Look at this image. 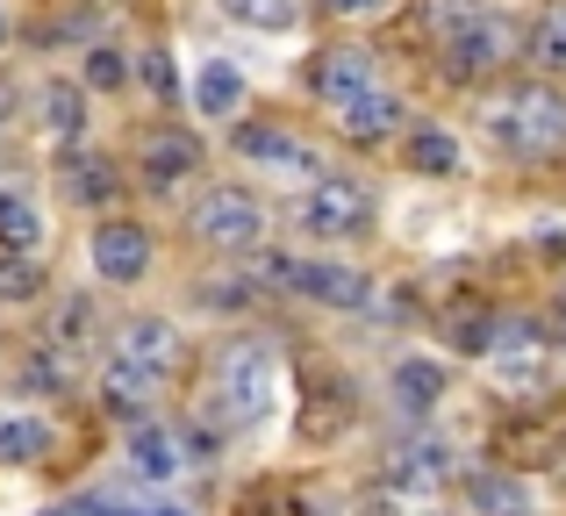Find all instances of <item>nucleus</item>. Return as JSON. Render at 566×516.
I'll return each mask as SVG.
<instances>
[{
  "instance_id": "f257e3e1",
  "label": "nucleus",
  "mask_w": 566,
  "mask_h": 516,
  "mask_svg": "<svg viewBox=\"0 0 566 516\" xmlns=\"http://www.w3.org/2000/svg\"><path fill=\"white\" fill-rule=\"evenodd\" d=\"M280 402V359L273 345H259V337H237V345L216 351V373H208V417L222 423V431H251V423H265V409Z\"/></svg>"
},
{
  "instance_id": "f03ea898",
  "label": "nucleus",
  "mask_w": 566,
  "mask_h": 516,
  "mask_svg": "<svg viewBox=\"0 0 566 516\" xmlns=\"http://www.w3.org/2000/svg\"><path fill=\"white\" fill-rule=\"evenodd\" d=\"M488 129H495V144H510L524 158H553V151H566V94H553V86H510V101L488 115Z\"/></svg>"
},
{
  "instance_id": "7ed1b4c3",
  "label": "nucleus",
  "mask_w": 566,
  "mask_h": 516,
  "mask_svg": "<svg viewBox=\"0 0 566 516\" xmlns=\"http://www.w3.org/2000/svg\"><path fill=\"white\" fill-rule=\"evenodd\" d=\"M265 230V209L251 194H237V187H216V194L193 201V238L201 244H222V252H251Z\"/></svg>"
},
{
  "instance_id": "20e7f679",
  "label": "nucleus",
  "mask_w": 566,
  "mask_h": 516,
  "mask_svg": "<svg viewBox=\"0 0 566 516\" xmlns=\"http://www.w3.org/2000/svg\"><path fill=\"white\" fill-rule=\"evenodd\" d=\"M502 57H510V29H502L495 14H467V22L444 36V72H452V80H481Z\"/></svg>"
},
{
  "instance_id": "39448f33",
  "label": "nucleus",
  "mask_w": 566,
  "mask_h": 516,
  "mask_svg": "<svg viewBox=\"0 0 566 516\" xmlns=\"http://www.w3.org/2000/svg\"><path fill=\"white\" fill-rule=\"evenodd\" d=\"M115 366H129V373H144L158 388V380L180 366V330H172V323H158V316L123 323V337H115Z\"/></svg>"
},
{
  "instance_id": "423d86ee",
  "label": "nucleus",
  "mask_w": 566,
  "mask_h": 516,
  "mask_svg": "<svg viewBox=\"0 0 566 516\" xmlns=\"http://www.w3.org/2000/svg\"><path fill=\"white\" fill-rule=\"evenodd\" d=\"M302 223L316 230V238H352V230L374 223V194H366L359 180H323L316 194L302 201Z\"/></svg>"
},
{
  "instance_id": "0eeeda50",
  "label": "nucleus",
  "mask_w": 566,
  "mask_h": 516,
  "mask_svg": "<svg viewBox=\"0 0 566 516\" xmlns=\"http://www.w3.org/2000/svg\"><path fill=\"white\" fill-rule=\"evenodd\" d=\"M94 265H101V280L129 287V280H144V265H151V238H144L137 223H101L94 230Z\"/></svg>"
},
{
  "instance_id": "6e6552de",
  "label": "nucleus",
  "mask_w": 566,
  "mask_h": 516,
  "mask_svg": "<svg viewBox=\"0 0 566 516\" xmlns=\"http://www.w3.org/2000/svg\"><path fill=\"white\" fill-rule=\"evenodd\" d=\"M308 80H316V94L331 101V108H345L352 94H366V86H374V57H366L359 43H345V51H323Z\"/></svg>"
},
{
  "instance_id": "1a4fd4ad",
  "label": "nucleus",
  "mask_w": 566,
  "mask_h": 516,
  "mask_svg": "<svg viewBox=\"0 0 566 516\" xmlns=\"http://www.w3.org/2000/svg\"><path fill=\"white\" fill-rule=\"evenodd\" d=\"M193 166H201V144H193L187 129H158V137L144 144V187H158V194L180 187Z\"/></svg>"
},
{
  "instance_id": "9d476101",
  "label": "nucleus",
  "mask_w": 566,
  "mask_h": 516,
  "mask_svg": "<svg viewBox=\"0 0 566 516\" xmlns=\"http://www.w3.org/2000/svg\"><path fill=\"white\" fill-rule=\"evenodd\" d=\"M129 460H137L144 481H172L187 466V445H180V431H166V423H137V431H129Z\"/></svg>"
},
{
  "instance_id": "9b49d317",
  "label": "nucleus",
  "mask_w": 566,
  "mask_h": 516,
  "mask_svg": "<svg viewBox=\"0 0 566 516\" xmlns=\"http://www.w3.org/2000/svg\"><path fill=\"white\" fill-rule=\"evenodd\" d=\"M294 287L316 294V302H337V308H366V302H374L366 280L352 273V265H308V259H294Z\"/></svg>"
},
{
  "instance_id": "f8f14e48",
  "label": "nucleus",
  "mask_w": 566,
  "mask_h": 516,
  "mask_svg": "<svg viewBox=\"0 0 566 516\" xmlns=\"http://www.w3.org/2000/svg\"><path fill=\"white\" fill-rule=\"evenodd\" d=\"M444 481H452V452L438 438H416L395 452V488H444Z\"/></svg>"
},
{
  "instance_id": "ddd939ff",
  "label": "nucleus",
  "mask_w": 566,
  "mask_h": 516,
  "mask_svg": "<svg viewBox=\"0 0 566 516\" xmlns=\"http://www.w3.org/2000/svg\"><path fill=\"white\" fill-rule=\"evenodd\" d=\"M438 394H444V373L430 359H401L395 366V409H401V417H430Z\"/></svg>"
},
{
  "instance_id": "4468645a",
  "label": "nucleus",
  "mask_w": 566,
  "mask_h": 516,
  "mask_svg": "<svg viewBox=\"0 0 566 516\" xmlns=\"http://www.w3.org/2000/svg\"><path fill=\"white\" fill-rule=\"evenodd\" d=\"M559 445H566L559 423H510V431H502V460H516V466H545V460H559Z\"/></svg>"
},
{
  "instance_id": "2eb2a0df",
  "label": "nucleus",
  "mask_w": 566,
  "mask_h": 516,
  "mask_svg": "<svg viewBox=\"0 0 566 516\" xmlns=\"http://www.w3.org/2000/svg\"><path fill=\"white\" fill-rule=\"evenodd\" d=\"M337 123H345V137H387V129L401 123V108H395V94H352L345 108H337Z\"/></svg>"
},
{
  "instance_id": "dca6fc26",
  "label": "nucleus",
  "mask_w": 566,
  "mask_h": 516,
  "mask_svg": "<svg viewBox=\"0 0 566 516\" xmlns=\"http://www.w3.org/2000/svg\"><path fill=\"white\" fill-rule=\"evenodd\" d=\"M43 238V215L22 187H0V252H29Z\"/></svg>"
},
{
  "instance_id": "f3484780",
  "label": "nucleus",
  "mask_w": 566,
  "mask_h": 516,
  "mask_svg": "<svg viewBox=\"0 0 566 516\" xmlns=\"http://www.w3.org/2000/svg\"><path fill=\"white\" fill-rule=\"evenodd\" d=\"M237 144H244L251 158H265V166H287V172H316V158H308V144H294L287 129H237Z\"/></svg>"
},
{
  "instance_id": "a211bd4d",
  "label": "nucleus",
  "mask_w": 566,
  "mask_h": 516,
  "mask_svg": "<svg viewBox=\"0 0 566 516\" xmlns=\"http://www.w3.org/2000/svg\"><path fill=\"white\" fill-rule=\"evenodd\" d=\"M51 452V423L43 417H0V466H29Z\"/></svg>"
},
{
  "instance_id": "6ab92c4d",
  "label": "nucleus",
  "mask_w": 566,
  "mask_h": 516,
  "mask_svg": "<svg viewBox=\"0 0 566 516\" xmlns=\"http://www.w3.org/2000/svg\"><path fill=\"white\" fill-rule=\"evenodd\" d=\"M193 101H201V115H230L237 101H244V72L222 65V57H208V65H201V86H193Z\"/></svg>"
},
{
  "instance_id": "aec40b11",
  "label": "nucleus",
  "mask_w": 566,
  "mask_h": 516,
  "mask_svg": "<svg viewBox=\"0 0 566 516\" xmlns=\"http://www.w3.org/2000/svg\"><path fill=\"white\" fill-rule=\"evenodd\" d=\"M467 495H473V509H488V516H524L531 509L524 481H510V474H473Z\"/></svg>"
},
{
  "instance_id": "412c9836",
  "label": "nucleus",
  "mask_w": 566,
  "mask_h": 516,
  "mask_svg": "<svg viewBox=\"0 0 566 516\" xmlns=\"http://www.w3.org/2000/svg\"><path fill=\"white\" fill-rule=\"evenodd\" d=\"M444 337H452V351H473V359H481V351H495V316H488V308H452V316H444Z\"/></svg>"
},
{
  "instance_id": "4be33fe9",
  "label": "nucleus",
  "mask_w": 566,
  "mask_h": 516,
  "mask_svg": "<svg viewBox=\"0 0 566 516\" xmlns=\"http://www.w3.org/2000/svg\"><path fill=\"white\" fill-rule=\"evenodd\" d=\"M409 166H416V172H438V180H444V172H459V144L444 137V129H416Z\"/></svg>"
},
{
  "instance_id": "5701e85b",
  "label": "nucleus",
  "mask_w": 566,
  "mask_h": 516,
  "mask_svg": "<svg viewBox=\"0 0 566 516\" xmlns=\"http://www.w3.org/2000/svg\"><path fill=\"white\" fill-rule=\"evenodd\" d=\"M80 123H86L80 94H72V86H51V94H43V129H51L57 144H72V137H80Z\"/></svg>"
},
{
  "instance_id": "b1692460",
  "label": "nucleus",
  "mask_w": 566,
  "mask_h": 516,
  "mask_svg": "<svg viewBox=\"0 0 566 516\" xmlns=\"http://www.w3.org/2000/svg\"><path fill=\"white\" fill-rule=\"evenodd\" d=\"M244 29H287L294 22V0H222Z\"/></svg>"
},
{
  "instance_id": "393cba45",
  "label": "nucleus",
  "mask_w": 566,
  "mask_h": 516,
  "mask_svg": "<svg viewBox=\"0 0 566 516\" xmlns=\"http://www.w3.org/2000/svg\"><path fill=\"white\" fill-rule=\"evenodd\" d=\"M101 394H108V409H123V417H129V409H137L144 394H151V380H144V373H129V366H115V359H108V380H101Z\"/></svg>"
},
{
  "instance_id": "a878e982",
  "label": "nucleus",
  "mask_w": 566,
  "mask_h": 516,
  "mask_svg": "<svg viewBox=\"0 0 566 516\" xmlns=\"http://www.w3.org/2000/svg\"><path fill=\"white\" fill-rule=\"evenodd\" d=\"M531 65H545V72H566V22L553 14V22H538L531 29Z\"/></svg>"
},
{
  "instance_id": "bb28decb",
  "label": "nucleus",
  "mask_w": 566,
  "mask_h": 516,
  "mask_svg": "<svg viewBox=\"0 0 566 516\" xmlns=\"http://www.w3.org/2000/svg\"><path fill=\"white\" fill-rule=\"evenodd\" d=\"M123 80H129V57L108 51V43H94V51H86V86H123Z\"/></svg>"
},
{
  "instance_id": "cd10ccee",
  "label": "nucleus",
  "mask_w": 566,
  "mask_h": 516,
  "mask_svg": "<svg viewBox=\"0 0 566 516\" xmlns=\"http://www.w3.org/2000/svg\"><path fill=\"white\" fill-rule=\"evenodd\" d=\"M108 187H115V172L101 166V158H72V194L94 201V194H108Z\"/></svg>"
},
{
  "instance_id": "c85d7f7f",
  "label": "nucleus",
  "mask_w": 566,
  "mask_h": 516,
  "mask_svg": "<svg viewBox=\"0 0 566 516\" xmlns=\"http://www.w3.org/2000/svg\"><path fill=\"white\" fill-rule=\"evenodd\" d=\"M0 294H8V302H29V294H36V265L29 259H0Z\"/></svg>"
},
{
  "instance_id": "c756f323",
  "label": "nucleus",
  "mask_w": 566,
  "mask_h": 516,
  "mask_svg": "<svg viewBox=\"0 0 566 516\" xmlns=\"http://www.w3.org/2000/svg\"><path fill=\"white\" fill-rule=\"evenodd\" d=\"M144 80H151V94H158V101H172V94H180V72H172V57H166V51H151V57H144Z\"/></svg>"
},
{
  "instance_id": "7c9ffc66",
  "label": "nucleus",
  "mask_w": 566,
  "mask_h": 516,
  "mask_svg": "<svg viewBox=\"0 0 566 516\" xmlns=\"http://www.w3.org/2000/svg\"><path fill=\"white\" fill-rule=\"evenodd\" d=\"M331 8H337V14H374L380 0H331Z\"/></svg>"
},
{
  "instance_id": "2f4dec72",
  "label": "nucleus",
  "mask_w": 566,
  "mask_h": 516,
  "mask_svg": "<svg viewBox=\"0 0 566 516\" xmlns=\"http://www.w3.org/2000/svg\"><path fill=\"white\" fill-rule=\"evenodd\" d=\"M108 516H187V509H172V503H166V509H115V503H108Z\"/></svg>"
},
{
  "instance_id": "473e14b6",
  "label": "nucleus",
  "mask_w": 566,
  "mask_h": 516,
  "mask_svg": "<svg viewBox=\"0 0 566 516\" xmlns=\"http://www.w3.org/2000/svg\"><path fill=\"white\" fill-rule=\"evenodd\" d=\"M559 337H566V287H559Z\"/></svg>"
},
{
  "instance_id": "72a5a7b5",
  "label": "nucleus",
  "mask_w": 566,
  "mask_h": 516,
  "mask_svg": "<svg viewBox=\"0 0 566 516\" xmlns=\"http://www.w3.org/2000/svg\"><path fill=\"white\" fill-rule=\"evenodd\" d=\"M0 123H8V86H0Z\"/></svg>"
},
{
  "instance_id": "f704fd0d",
  "label": "nucleus",
  "mask_w": 566,
  "mask_h": 516,
  "mask_svg": "<svg viewBox=\"0 0 566 516\" xmlns=\"http://www.w3.org/2000/svg\"><path fill=\"white\" fill-rule=\"evenodd\" d=\"M0 36H8V22H0Z\"/></svg>"
},
{
  "instance_id": "c9c22d12",
  "label": "nucleus",
  "mask_w": 566,
  "mask_h": 516,
  "mask_svg": "<svg viewBox=\"0 0 566 516\" xmlns=\"http://www.w3.org/2000/svg\"><path fill=\"white\" fill-rule=\"evenodd\" d=\"M559 22H566V8H559Z\"/></svg>"
}]
</instances>
